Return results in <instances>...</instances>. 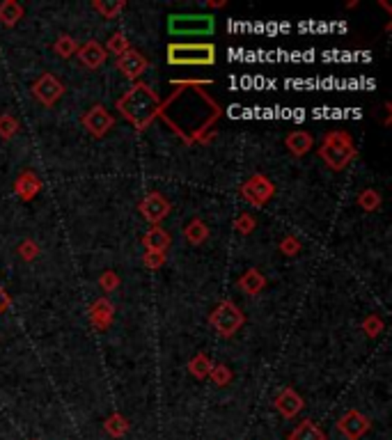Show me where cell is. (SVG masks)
Here are the masks:
<instances>
[{
	"instance_id": "3957f363",
	"label": "cell",
	"mask_w": 392,
	"mask_h": 440,
	"mask_svg": "<svg viewBox=\"0 0 392 440\" xmlns=\"http://www.w3.org/2000/svg\"><path fill=\"white\" fill-rule=\"evenodd\" d=\"M168 62L175 67H209L216 62L213 44H170Z\"/></svg>"
},
{
	"instance_id": "9c48e42d",
	"label": "cell",
	"mask_w": 392,
	"mask_h": 440,
	"mask_svg": "<svg viewBox=\"0 0 392 440\" xmlns=\"http://www.w3.org/2000/svg\"><path fill=\"white\" fill-rule=\"evenodd\" d=\"M83 126L87 129L89 135L103 138L110 129L115 126V117L110 115L103 106H92L85 115H83Z\"/></svg>"
},
{
	"instance_id": "5b68a950",
	"label": "cell",
	"mask_w": 392,
	"mask_h": 440,
	"mask_svg": "<svg viewBox=\"0 0 392 440\" xmlns=\"http://www.w3.org/2000/svg\"><path fill=\"white\" fill-rule=\"evenodd\" d=\"M243 321H246L243 312H241L237 302H232V300L218 302L216 309L209 314V323L216 328V333L223 337H232L241 326H243Z\"/></svg>"
},
{
	"instance_id": "277c9868",
	"label": "cell",
	"mask_w": 392,
	"mask_h": 440,
	"mask_svg": "<svg viewBox=\"0 0 392 440\" xmlns=\"http://www.w3.org/2000/svg\"><path fill=\"white\" fill-rule=\"evenodd\" d=\"M213 28L216 21L211 14H172L168 19V30L175 37H206Z\"/></svg>"
},
{
	"instance_id": "e575fe53",
	"label": "cell",
	"mask_w": 392,
	"mask_h": 440,
	"mask_svg": "<svg viewBox=\"0 0 392 440\" xmlns=\"http://www.w3.org/2000/svg\"><path fill=\"white\" fill-rule=\"evenodd\" d=\"M165 264V252H144V266L156 271Z\"/></svg>"
},
{
	"instance_id": "ba28073f",
	"label": "cell",
	"mask_w": 392,
	"mask_h": 440,
	"mask_svg": "<svg viewBox=\"0 0 392 440\" xmlns=\"http://www.w3.org/2000/svg\"><path fill=\"white\" fill-rule=\"evenodd\" d=\"M337 429L347 440H360L371 429V422L360 410H347L337 422Z\"/></svg>"
},
{
	"instance_id": "9a60e30c",
	"label": "cell",
	"mask_w": 392,
	"mask_h": 440,
	"mask_svg": "<svg viewBox=\"0 0 392 440\" xmlns=\"http://www.w3.org/2000/svg\"><path fill=\"white\" fill-rule=\"evenodd\" d=\"M142 243H144V248H147V252H165L170 248L172 239H170V234L163 230V227L154 225L142 236Z\"/></svg>"
},
{
	"instance_id": "d590c367",
	"label": "cell",
	"mask_w": 392,
	"mask_h": 440,
	"mask_svg": "<svg viewBox=\"0 0 392 440\" xmlns=\"http://www.w3.org/2000/svg\"><path fill=\"white\" fill-rule=\"evenodd\" d=\"M7 305H10V298H7L5 292H3V289H0V312H3V309H5Z\"/></svg>"
},
{
	"instance_id": "f1b7e54d",
	"label": "cell",
	"mask_w": 392,
	"mask_h": 440,
	"mask_svg": "<svg viewBox=\"0 0 392 440\" xmlns=\"http://www.w3.org/2000/svg\"><path fill=\"white\" fill-rule=\"evenodd\" d=\"M124 5H127L124 0H120V3H103V0H96L94 10L99 14H103V19H115L117 14L124 10Z\"/></svg>"
},
{
	"instance_id": "4316f807",
	"label": "cell",
	"mask_w": 392,
	"mask_h": 440,
	"mask_svg": "<svg viewBox=\"0 0 392 440\" xmlns=\"http://www.w3.org/2000/svg\"><path fill=\"white\" fill-rule=\"evenodd\" d=\"M17 133H19L17 117L10 115V113L0 115V138H3V140H12V138L17 135Z\"/></svg>"
},
{
	"instance_id": "e0dca14e",
	"label": "cell",
	"mask_w": 392,
	"mask_h": 440,
	"mask_svg": "<svg viewBox=\"0 0 392 440\" xmlns=\"http://www.w3.org/2000/svg\"><path fill=\"white\" fill-rule=\"evenodd\" d=\"M266 278L261 275L257 268H248V271L239 278V289L248 296H257L259 292H264Z\"/></svg>"
},
{
	"instance_id": "30bf717a",
	"label": "cell",
	"mask_w": 392,
	"mask_h": 440,
	"mask_svg": "<svg viewBox=\"0 0 392 440\" xmlns=\"http://www.w3.org/2000/svg\"><path fill=\"white\" fill-rule=\"evenodd\" d=\"M170 209H172V204L168 202V197L161 195V192H156V190L149 192V195L140 202V213L144 216L147 223H151V227L161 223V220L170 213Z\"/></svg>"
},
{
	"instance_id": "5bb4252c",
	"label": "cell",
	"mask_w": 392,
	"mask_h": 440,
	"mask_svg": "<svg viewBox=\"0 0 392 440\" xmlns=\"http://www.w3.org/2000/svg\"><path fill=\"white\" fill-rule=\"evenodd\" d=\"M89 316H92V323L96 330H106L110 323H113V316H115V307L113 302L108 298H99L89 309Z\"/></svg>"
},
{
	"instance_id": "2e32d148",
	"label": "cell",
	"mask_w": 392,
	"mask_h": 440,
	"mask_svg": "<svg viewBox=\"0 0 392 440\" xmlns=\"http://www.w3.org/2000/svg\"><path fill=\"white\" fill-rule=\"evenodd\" d=\"M39 188H41L39 177L34 175V172H30V170L23 172V175H21V177L17 179V184H14V190H17V195H19L21 199H25V202L37 195Z\"/></svg>"
},
{
	"instance_id": "ac0fdd59",
	"label": "cell",
	"mask_w": 392,
	"mask_h": 440,
	"mask_svg": "<svg viewBox=\"0 0 392 440\" xmlns=\"http://www.w3.org/2000/svg\"><path fill=\"white\" fill-rule=\"evenodd\" d=\"M285 144H287V149L292 151L294 156L301 158V156H305L309 149H312L314 140H312V135H309L307 131H292V133L287 135Z\"/></svg>"
},
{
	"instance_id": "7402d4cb",
	"label": "cell",
	"mask_w": 392,
	"mask_h": 440,
	"mask_svg": "<svg viewBox=\"0 0 392 440\" xmlns=\"http://www.w3.org/2000/svg\"><path fill=\"white\" fill-rule=\"evenodd\" d=\"M211 367H213V362H211V358L206 355V353H197L188 362V371L195 378H206V376L211 374Z\"/></svg>"
},
{
	"instance_id": "8fae6325",
	"label": "cell",
	"mask_w": 392,
	"mask_h": 440,
	"mask_svg": "<svg viewBox=\"0 0 392 440\" xmlns=\"http://www.w3.org/2000/svg\"><path fill=\"white\" fill-rule=\"evenodd\" d=\"M147 67H149L147 58H144L142 53H138L135 48H129L127 53H122L120 58H117V69H120L129 80L140 78Z\"/></svg>"
},
{
	"instance_id": "44dd1931",
	"label": "cell",
	"mask_w": 392,
	"mask_h": 440,
	"mask_svg": "<svg viewBox=\"0 0 392 440\" xmlns=\"http://www.w3.org/2000/svg\"><path fill=\"white\" fill-rule=\"evenodd\" d=\"M21 19H23V7H21L17 0H5V3H0V23L7 28H14Z\"/></svg>"
},
{
	"instance_id": "7a4b0ae2",
	"label": "cell",
	"mask_w": 392,
	"mask_h": 440,
	"mask_svg": "<svg viewBox=\"0 0 392 440\" xmlns=\"http://www.w3.org/2000/svg\"><path fill=\"white\" fill-rule=\"evenodd\" d=\"M319 156L330 170L340 172L356 158V144L347 131H330V133H326V138H323L319 147Z\"/></svg>"
},
{
	"instance_id": "d6986e66",
	"label": "cell",
	"mask_w": 392,
	"mask_h": 440,
	"mask_svg": "<svg viewBox=\"0 0 392 440\" xmlns=\"http://www.w3.org/2000/svg\"><path fill=\"white\" fill-rule=\"evenodd\" d=\"M184 236L190 245H202L209 239V227L202 218H193L188 225L184 227Z\"/></svg>"
},
{
	"instance_id": "7c38bea8",
	"label": "cell",
	"mask_w": 392,
	"mask_h": 440,
	"mask_svg": "<svg viewBox=\"0 0 392 440\" xmlns=\"http://www.w3.org/2000/svg\"><path fill=\"white\" fill-rule=\"evenodd\" d=\"M78 60L87 69H99L103 62L108 60V53H106V48H103V44H99V41H94V39H89V41H85V44L78 48Z\"/></svg>"
},
{
	"instance_id": "ffe728a7",
	"label": "cell",
	"mask_w": 392,
	"mask_h": 440,
	"mask_svg": "<svg viewBox=\"0 0 392 440\" xmlns=\"http://www.w3.org/2000/svg\"><path fill=\"white\" fill-rule=\"evenodd\" d=\"M289 440H326V436H323V431L312 419H303V422L289 433Z\"/></svg>"
},
{
	"instance_id": "cb8c5ba5",
	"label": "cell",
	"mask_w": 392,
	"mask_h": 440,
	"mask_svg": "<svg viewBox=\"0 0 392 440\" xmlns=\"http://www.w3.org/2000/svg\"><path fill=\"white\" fill-rule=\"evenodd\" d=\"M106 431H108L113 438H122L124 433L129 431V422L120 415V412H113V415H110V417L106 419Z\"/></svg>"
},
{
	"instance_id": "d6a6232c",
	"label": "cell",
	"mask_w": 392,
	"mask_h": 440,
	"mask_svg": "<svg viewBox=\"0 0 392 440\" xmlns=\"http://www.w3.org/2000/svg\"><path fill=\"white\" fill-rule=\"evenodd\" d=\"M280 250H282V254H287V257H294V254L301 252V241L296 236H285L280 243Z\"/></svg>"
},
{
	"instance_id": "6da1fadb",
	"label": "cell",
	"mask_w": 392,
	"mask_h": 440,
	"mask_svg": "<svg viewBox=\"0 0 392 440\" xmlns=\"http://www.w3.org/2000/svg\"><path fill=\"white\" fill-rule=\"evenodd\" d=\"M117 110L122 117L133 124L135 129H147L154 117L161 113V99L156 92L144 82H135L133 87H129L120 99H117Z\"/></svg>"
},
{
	"instance_id": "603a6c76",
	"label": "cell",
	"mask_w": 392,
	"mask_h": 440,
	"mask_svg": "<svg viewBox=\"0 0 392 440\" xmlns=\"http://www.w3.org/2000/svg\"><path fill=\"white\" fill-rule=\"evenodd\" d=\"M103 48H106L108 55H117V58H120V55L127 53L131 46H129V39L124 37V32H113V34H110V39H108V44Z\"/></svg>"
},
{
	"instance_id": "d4e9b609",
	"label": "cell",
	"mask_w": 392,
	"mask_h": 440,
	"mask_svg": "<svg viewBox=\"0 0 392 440\" xmlns=\"http://www.w3.org/2000/svg\"><path fill=\"white\" fill-rule=\"evenodd\" d=\"M53 51L60 55V58H72V55L78 51V46H76L74 37H69V34H60L58 39H55L53 44Z\"/></svg>"
},
{
	"instance_id": "484cf974",
	"label": "cell",
	"mask_w": 392,
	"mask_h": 440,
	"mask_svg": "<svg viewBox=\"0 0 392 440\" xmlns=\"http://www.w3.org/2000/svg\"><path fill=\"white\" fill-rule=\"evenodd\" d=\"M358 206L364 211H376L378 206H381V195H378L374 188L362 190L360 195H358Z\"/></svg>"
},
{
	"instance_id": "8992f818",
	"label": "cell",
	"mask_w": 392,
	"mask_h": 440,
	"mask_svg": "<svg viewBox=\"0 0 392 440\" xmlns=\"http://www.w3.org/2000/svg\"><path fill=\"white\" fill-rule=\"evenodd\" d=\"M30 92H32L34 99L41 103V106L51 108V106L58 103L60 96L65 94V85H62V82L55 78L53 74H41L39 78L32 82Z\"/></svg>"
},
{
	"instance_id": "4fadbf2b",
	"label": "cell",
	"mask_w": 392,
	"mask_h": 440,
	"mask_svg": "<svg viewBox=\"0 0 392 440\" xmlns=\"http://www.w3.org/2000/svg\"><path fill=\"white\" fill-rule=\"evenodd\" d=\"M303 406H305L303 404V397L296 395V390L292 388H285L275 397V408H278L282 417H296L303 410Z\"/></svg>"
},
{
	"instance_id": "4dcf8cb0",
	"label": "cell",
	"mask_w": 392,
	"mask_h": 440,
	"mask_svg": "<svg viewBox=\"0 0 392 440\" xmlns=\"http://www.w3.org/2000/svg\"><path fill=\"white\" fill-rule=\"evenodd\" d=\"M19 254H21V259H25V261H32L34 257L39 254V245L34 243L32 239H25L23 243L19 245Z\"/></svg>"
},
{
	"instance_id": "1f68e13d",
	"label": "cell",
	"mask_w": 392,
	"mask_h": 440,
	"mask_svg": "<svg viewBox=\"0 0 392 440\" xmlns=\"http://www.w3.org/2000/svg\"><path fill=\"white\" fill-rule=\"evenodd\" d=\"M99 285H101L103 292H115V289L120 287V278H117L115 271H106V273L99 275Z\"/></svg>"
},
{
	"instance_id": "52a82bcc",
	"label": "cell",
	"mask_w": 392,
	"mask_h": 440,
	"mask_svg": "<svg viewBox=\"0 0 392 440\" xmlns=\"http://www.w3.org/2000/svg\"><path fill=\"white\" fill-rule=\"evenodd\" d=\"M275 186L271 184V179L264 175H252L248 182L241 186V195L246 197V202H250L252 206H264L268 199L273 197Z\"/></svg>"
},
{
	"instance_id": "836d02e7",
	"label": "cell",
	"mask_w": 392,
	"mask_h": 440,
	"mask_svg": "<svg viewBox=\"0 0 392 440\" xmlns=\"http://www.w3.org/2000/svg\"><path fill=\"white\" fill-rule=\"evenodd\" d=\"M254 218L250 216V213H241V216L237 218V223H234V227H237L239 234H250L254 230Z\"/></svg>"
},
{
	"instance_id": "83f0119b",
	"label": "cell",
	"mask_w": 392,
	"mask_h": 440,
	"mask_svg": "<svg viewBox=\"0 0 392 440\" xmlns=\"http://www.w3.org/2000/svg\"><path fill=\"white\" fill-rule=\"evenodd\" d=\"M209 378L213 381V385H218V388H225V385L232 381V369L227 367V364H213Z\"/></svg>"
},
{
	"instance_id": "f546056e",
	"label": "cell",
	"mask_w": 392,
	"mask_h": 440,
	"mask_svg": "<svg viewBox=\"0 0 392 440\" xmlns=\"http://www.w3.org/2000/svg\"><path fill=\"white\" fill-rule=\"evenodd\" d=\"M383 319L378 314H369L367 319L362 321V330L367 333V337H378L383 333Z\"/></svg>"
}]
</instances>
